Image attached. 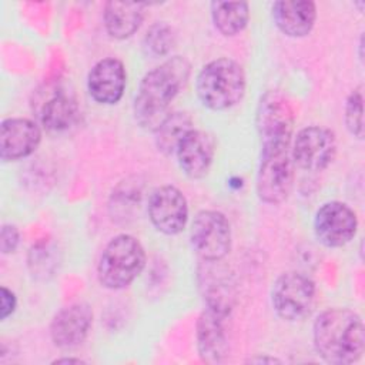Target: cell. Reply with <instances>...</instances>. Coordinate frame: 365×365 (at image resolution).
<instances>
[{
	"label": "cell",
	"mask_w": 365,
	"mask_h": 365,
	"mask_svg": "<svg viewBox=\"0 0 365 365\" xmlns=\"http://www.w3.org/2000/svg\"><path fill=\"white\" fill-rule=\"evenodd\" d=\"M188 77L190 63L181 56L165 60L143 77L133 107L140 127L155 131L167 117L170 103L185 86Z\"/></svg>",
	"instance_id": "6da1fadb"
},
{
	"label": "cell",
	"mask_w": 365,
	"mask_h": 365,
	"mask_svg": "<svg viewBox=\"0 0 365 365\" xmlns=\"http://www.w3.org/2000/svg\"><path fill=\"white\" fill-rule=\"evenodd\" d=\"M317 354L328 364L356 362L365 351L362 318L348 308H329L321 312L312 328Z\"/></svg>",
	"instance_id": "7a4b0ae2"
},
{
	"label": "cell",
	"mask_w": 365,
	"mask_h": 365,
	"mask_svg": "<svg viewBox=\"0 0 365 365\" xmlns=\"http://www.w3.org/2000/svg\"><path fill=\"white\" fill-rule=\"evenodd\" d=\"M247 80L242 67L228 57L207 63L198 73L195 88L201 104L214 111L237 106L245 94Z\"/></svg>",
	"instance_id": "3957f363"
},
{
	"label": "cell",
	"mask_w": 365,
	"mask_h": 365,
	"mask_svg": "<svg viewBox=\"0 0 365 365\" xmlns=\"http://www.w3.org/2000/svg\"><path fill=\"white\" fill-rule=\"evenodd\" d=\"M145 267V251L141 242L128 234L114 237L103 250L97 277L107 289L128 287Z\"/></svg>",
	"instance_id": "277c9868"
},
{
	"label": "cell",
	"mask_w": 365,
	"mask_h": 365,
	"mask_svg": "<svg viewBox=\"0 0 365 365\" xmlns=\"http://www.w3.org/2000/svg\"><path fill=\"white\" fill-rule=\"evenodd\" d=\"M294 161L291 143L261 144V158L257 173V195L271 205L284 202L294 185Z\"/></svg>",
	"instance_id": "5b68a950"
},
{
	"label": "cell",
	"mask_w": 365,
	"mask_h": 365,
	"mask_svg": "<svg viewBox=\"0 0 365 365\" xmlns=\"http://www.w3.org/2000/svg\"><path fill=\"white\" fill-rule=\"evenodd\" d=\"M315 284L301 272L281 274L271 289V301L277 315L288 322L308 317L315 304Z\"/></svg>",
	"instance_id": "8992f818"
},
{
	"label": "cell",
	"mask_w": 365,
	"mask_h": 365,
	"mask_svg": "<svg viewBox=\"0 0 365 365\" xmlns=\"http://www.w3.org/2000/svg\"><path fill=\"white\" fill-rule=\"evenodd\" d=\"M190 240L202 261H221L231 250V225L222 212L202 210L194 217Z\"/></svg>",
	"instance_id": "52a82bcc"
},
{
	"label": "cell",
	"mask_w": 365,
	"mask_h": 365,
	"mask_svg": "<svg viewBox=\"0 0 365 365\" xmlns=\"http://www.w3.org/2000/svg\"><path fill=\"white\" fill-rule=\"evenodd\" d=\"M294 123V110L282 93L269 90L261 96L255 114V125L261 144L291 143Z\"/></svg>",
	"instance_id": "ba28073f"
},
{
	"label": "cell",
	"mask_w": 365,
	"mask_h": 365,
	"mask_svg": "<svg viewBox=\"0 0 365 365\" xmlns=\"http://www.w3.org/2000/svg\"><path fill=\"white\" fill-rule=\"evenodd\" d=\"M336 154L334 131L321 125H309L298 131L291 147L294 165L305 171H322Z\"/></svg>",
	"instance_id": "9c48e42d"
},
{
	"label": "cell",
	"mask_w": 365,
	"mask_h": 365,
	"mask_svg": "<svg viewBox=\"0 0 365 365\" xmlns=\"http://www.w3.org/2000/svg\"><path fill=\"white\" fill-rule=\"evenodd\" d=\"M33 110L41 125L53 133L68 130L76 124L80 114L73 91H68L60 84L48 86L38 91L33 103Z\"/></svg>",
	"instance_id": "30bf717a"
},
{
	"label": "cell",
	"mask_w": 365,
	"mask_h": 365,
	"mask_svg": "<svg viewBox=\"0 0 365 365\" xmlns=\"http://www.w3.org/2000/svg\"><path fill=\"white\" fill-rule=\"evenodd\" d=\"M358 220L354 210L341 201H329L319 207L314 218V232L328 248L346 245L356 234Z\"/></svg>",
	"instance_id": "8fae6325"
},
{
	"label": "cell",
	"mask_w": 365,
	"mask_h": 365,
	"mask_svg": "<svg viewBox=\"0 0 365 365\" xmlns=\"http://www.w3.org/2000/svg\"><path fill=\"white\" fill-rule=\"evenodd\" d=\"M148 217L157 231L165 235L180 234L188 220V204L184 194L174 185H163L148 200Z\"/></svg>",
	"instance_id": "7c38bea8"
},
{
	"label": "cell",
	"mask_w": 365,
	"mask_h": 365,
	"mask_svg": "<svg viewBox=\"0 0 365 365\" xmlns=\"http://www.w3.org/2000/svg\"><path fill=\"white\" fill-rule=\"evenodd\" d=\"M205 267L198 272L200 289L207 309L228 317L235 304V284L232 275L220 261H204Z\"/></svg>",
	"instance_id": "4fadbf2b"
},
{
	"label": "cell",
	"mask_w": 365,
	"mask_h": 365,
	"mask_svg": "<svg viewBox=\"0 0 365 365\" xmlns=\"http://www.w3.org/2000/svg\"><path fill=\"white\" fill-rule=\"evenodd\" d=\"M93 324V309L86 302H76L60 309L50 325V336L56 346L71 349L83 344Z\"/></svg>",
	"instance_id": "5bb4252c"
},
{
	"label": "cell",
	"mask_w": 365,
	"mask_h": 365,
	"mask_svg": "<svg viewBox=\"0 0 365 365\" xmlns=\"http://www.w3.org/2000/svg\"><path fill=\"white\" fill-rule=\"evenodd\" d=\"M41 141L38 124L30 118H6L0 125V157L16 161L33 154Z\"/></svg>",
	"instance_id": "9a60e30c"
},
{
	"label": "cell",
	"mask_w": 365,
	"mask_h": 365,
	"mask_svg": "<svg viewBox=\"0 0 365 365\" xmlns=\"http://www.w3.org/2000/svg\"><path fill=\"white\" fill-rule=\"evenodd\" d=\"M214 138L208 133L195 128L190 130L184 135L175 150L180 168L192 180L202 178L208 174L214 160Z\"/></svg>",
	"instance_id": "2e32d148"
},
{
	"label": "cell",
	"mask_w": 365,
	"mask_h": 365,
	"mask_svg": "<svg viewBox=\"0 0 365 365\" xmlns=\"http://www.w3.org/2000/svg\"><path fill=\"white\" fill-rule=\"evenodd\" d=\"M127 83L124 64L114 57L97 61L88 73L87 88L100 104H115L121 100Z\"/></svg>",
	"instance_id": "e0dca14e"
},
{
	"label": "cell",
	"mask_w": 365,
	"mask_h": 365,
	"mask_svg": "<svg viewBox=\"0 0 365 365\" xmlns=\"http://www.w3.org/2000/svg\"><path fill=\"white\" fill-rule=\"evenodd\" d=\"M222 315L207 308L197 321V348L201 359L207 364H218L228 355V339Z\"/></svg>",
	"instance_id": "ac0fdd59"
},
{
	"label": "cell",
	"mask_w": 365,
	"mask_h": 365,
	"mask_svg": "<svg viewBox=\"0 0 365 365\" xmlns=\"http://www.w3.org/2000/svg\"><path fill=\"white\" fill-rule=\"evenodd\" d=\"M271 13L275 26L288 37L309 34L317 20L315 3L309 0L275 1Z\"/></svg>",
	"instance_id": "d6986e66"
},
{
	"label": "cell",
	"mask_w": 365,
	"mask_h": 365,
	"mask_svg": "<svg viewBox=\"0 0 365 365\" xmlns=\"http://www.w3.org/2000/svg\"><path fill=\"white\" fill-rule=\"evenodd\" d=\"M144 4L133 1H107L103 19L107 33L118 40L133 36L144 20Z\"/></svg>",
	"instance_id": "ffe728a7"
},
{
	"label": "cell",
	"mask_w": 365,
	"mask_h": 365,
	"mask_svg": "<svg viewBox=\"0 0 365 365\" xmlns=\"http://www.w3.org/2000/svg\"><path fill=\"white\" fill-rule=\"evenodd\" d=\"M211 17L221 34L235 36L247 27L250 6L245 1H212Z\"/></svg>",
	"instance_id": "44dd1931"
},
{
	"label": "cell",
	"mask_w": 365,
	"mask_h": 365,
	"mask_svg": "<svg viewBox=\"0 0 365 365\" xmlns=\"http://www.w3.org/2000/svg\"><path fill=\"white\" fill-rule=\"evenodd\" d=\"M190 130H192V121L187 113H168L154 131L157 148L165 155L175 154L180 141Z\"/></svg>",
	"instance_id": "7402d4cb"
},
{
	"label": "cell",
	"mask_w": 365,
	"mask_h": 365,
	"mask_svg": "<svg viewBox=\"0 0 365 365\" xmlns=\"http://www.w3.org/2000/svg\"><path fill=\"white\" fill-rule=\"evenodd\" d=\"M175 43V33L171 26L165 23H155L153 24L147 34L144 36L143 46L147 51V54L158 57L165 56Z\"/></svg>",
	"instance_id": "603a6c76"
},
{
	"label": "cell",
	"mask_w": 365,
	"mask_h": 365,
	"mask_svg": "<svg viewBox=\"0 0 365 365\" xmlns=\"http://www.w3.org/2000/svg\"><path fill=\"white\" fill-rule=\"evenodd\" d=\"M364 87L358 86L355 90L351 91V94L346 98L345 104V124L348 131L356 137H364Z\"/></svg>",
	"instance_id": "cb8c5ba5"
},
{
	"label": "cell",
	"mask_w": 365,
	"mask_h": 365,
	"mask_svg": "<svg viewBox=\"0 0 365 365\" xmlns=\"http://www.w3.org/2000/svg\"><path fill=\"white\" fill-rule=\"evenodd\" d=\"M47 261L57 262L56 248H50V245H47V244H38L30 250L29 267H30L33 275L41 277V278L53 275L57 264L47 262Z\"/></svg>",
	"instance_id": "d4e9b609"
},
{
	"label": "cell",
	"mask_w": 365,
	"mask_h": 365,
	"mask_svg": "<svg viewBox=\"0 0 365 365\" xmlns=\"http://www.w3.org/2000/svg\"><path fill=\"white\" fill-rule=\"evenodd\" d=\"M19 240H20L19 230L14 225L4 224L0 231V251L3 254L14 252V250L19 245Z\"/></svg>",
	"instance_id": "484cf974"
},
{
	"label": "cell",
	"mask_w": 365,
	"mask_h": 365,
	"mask_svg": "<svg viewBox=\"0 0 365 365\" xmlns=\"http://www.w3.org/2000/svg\"><path fill=\"white\" fill-rule=\"evenodd\" d=\"M16 295L6 287H1V304H0V319H6L16 309Z\"/></svg>",
	"instance_id": "4316f807"
},
{
	"label": "cell",
	"mask_w": 365,
	"mask_h": 365,
	"mask_svg": "<svg viewBox=\"0 0 365 365\" xmlns=\"http://www.w3.org/2000/svg\"><path fill=\"white\" fill-rule=\"evenodd\" d=\"M54 364H83V361L74 359V358H60V359H56Z\"/></svg>",
	"instance_id": "83f0119b"
},
{
	"label": "cell",
	"mask_w": 365,
	"mask_h": 365,
	"mask_svg": "<svg viewBox=\"0 0 365 365\" xmlns=\"http://www.w3.org/2000/svg\"><path fill=\"white\" fill-rule=\"evenodd\" d=\"M254 361H257V362H279L278 359H275V358H259V359H251V362H254Z\"/></svg>",
	"instance_id": "f1b7e54d"
}]
</instances>
